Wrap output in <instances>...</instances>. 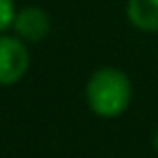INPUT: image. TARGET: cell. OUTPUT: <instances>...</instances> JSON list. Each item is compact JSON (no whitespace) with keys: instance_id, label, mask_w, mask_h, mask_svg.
Instances as JSON below:
<instances>
[{"instance_id":"6da1fadb","label":"cell","mask_w":158,"mask_h":158,"mask_svg":"<svg viewBox=\"0 0 158 158\" xmlns=\"http://www.w3.org/2000/svg\"><path fill=\"white\" fill-rule=\"evenodd\" d=\"M85 98L93 115L115 119L121 117L132 102V82L117 67H100L89 76Z\"/></svg>"},{"instance_id":"7a4b0ae2","label":"cell","mask_w":158,"mask_h":158,"mask_svg":"<svg viewBox=\"0 0 158 158\" xmlns=\"http://www.w3.org/2000/svg\"><path fill=\"white\" fill-rule=\"evenodd\" d=\"M31 67L26 41L15 35H0V87L20 82Z\"/></svg>"},{"instance_id":"3957f363","label":"cell","mask_w":158,"mask_h":158,"mask_svg":"<svg viewBox=\"0 0 158 158\" xmlns=\"http://www.w3.org/2000/svg\"><path fill=\"white\" fill-rule=\"evenodd\" d=\"M50 26H52L50 15L41 7H24L15 13L11 28H13L15 37H20L22 41L37 44L50 35Z\"/></svg>"},{"instance_id":"277c9868","label":"cell","mask_w":158,"mask_h":158,"mask_svg":"<svg viewBox=\"0 0 158 158\" xmlns=\"http://www.w3.org/2000/svg\"><path fill=\"white\" fill-rule=\"evenodd\" d=\"M126 15L143 33H158V0H128Z\"/></svg>"},{"instance_id":"5b68a950","label":"cell","mask_w":158,"mask_h":158,"mask_svg":"<svg viewBox=\"0 0 158 158\" xmlns=\"http://www.w3.org/2000/svg\"><path fill=\"white\" fill-rule=\"evenodd\" d=\"M15 2L13 0H0V35L9 31L15 20Z\"/></svg>"},{"instance_id":"8992f818","label":"cell","mask_w":158,"mask_h":158,"mask_svg":"<svg viewBox=\"0 0 158 158\" xmlns=\"http://www.w3.org/2000/svg\"><path fill=\"white\" fill-rule=\"evenodd\" d=\"M152 145H154V149H158V128H156V132L152 136Z\"/></svg>"}]
</instances>
